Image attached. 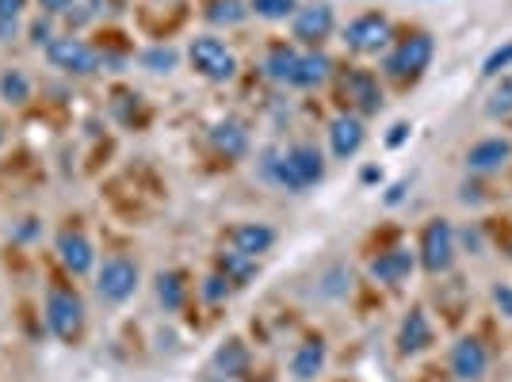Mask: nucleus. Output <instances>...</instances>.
Masks as SVG:
<instances>
[{
	"label": "nucleus",
	"instance_id": "31",
	"mask_svg": "<svg viewBox=\"0 0 512 382\" xmlns=\"http://www.w3.org/2000/svg\"><path fill=\"white\" fill-rule=\"evenodd\" d=\"M88 12L92 20H115L127 12V0H88Z\"/></svg>",
	"mask_w": 512,
	"mask_h": 382
},
{
	"label": "nucleus",
	"instance_id": "18",
	"mask_svg": "<svg viewBox=\"0 0 512 382\" xmlns=\"http://www.w3.org/2000/svg\"><path fill=\"white\" fill-rule=\"evenodd\" d=\"M432 344V321L425 310H409L402 325H398V352L402 356H417Z\"/></svg>",
	"mask_w": 512,
	"mask_h": 382
},
{
	"label": "nucleus",
	"instance_id": "3",
	"mask_svg": "<svg viewBox=\"0 0 512 382\" xmlns=\"http://www.w3.org/2000/svg\"><path fill=\"white\" fill-rule=\"evenodd\" d=\"M432 54H436V43L428 31H413L406 39H398V46L383 58V73L394 77V81H417L432 65Z\"/></svg>",
	"mask_w": 512,
	"mask_h": 382
},
{
	"label": "nucleus",
	"instance_id": "19",
	"mask_svg": "<svg viewBox=\"0 0 512 382\" xmlns=\"http://www.w3.org/2000/svg\"><path fill=\"white\" fill-rule=\"evenodd\" d=\"M325 371V340L310 337L291 352V375L299 382H314Z\"/></svg>",
	"mask_w": 512,
	"mask_h": 382
},
{
	"label": "nucleus",
	"instance_id": "2",
	"mask_svg": "<svg viewBox=\"0 0 512 382\" xmlns=\"http://www.w3.org/2000/svg\"><path fill=\"white\" fill-rule=\"evenodd\" d=\"M43 318H46V329L62 340V344H77L88 321L85 298L77 295L73 287H50L43 302Z\"/></svg>",
	"mask_w": 512,
	"mask_h": 382
},
{
	"label": "nucleus",
	"instance_id": "34",
	"mask_svg": "<svg viewBox=\"0 0 512 382\" xmlns=\"http://www.w3.org/2000/svg\"><path fill=\"white\" fill-rule=\"evenodd\" d=\"M27 0H0V23H20Z\"/></svg>",
	"mask_w": 512,
	"mask_h": 382
},
{
	"label": "nucleus",
	"instance_id": "14",
	"mask_svg": "<svg viewBox=\"0 0 512 382\" xmlns=\"http://www.w3.org/2000/svg\"><path fill=\"white\" fill-rule=\"evenodd\" d=\"M512 161V142L509 138H482L467 149V169L478 172V176H490V172H501Z\"/></svg>",
	"mask_w": 512,
	"mask_h": 382
},
{
	"label": "nucleus",
	"instance_id": "27",
	"mask_svg": "<svg viewBox=\"0 0 512 382\" xmlns=\"http://www.w3.org/2000/svg\"><path fill=\"white\" fill-rule=\"evenodd\" d=\"M138 62H142V69H150V73H172L176 62H180V54H176L172 46L157 43V46H146V50L138 54Z\"/></svg>",
	"mask_w": 512,
	"mask_h": 382
},
{
	"label": "nucleus",
	"instance_id": "38",
	"mask_svg": "<svg viewBox=\"0 0 512 382\" xmlns=\"http://www.w3.org/2000/svg\"><path fill=\"white\" fill-rule=\"evenodd\" d=\"M35 234H39V218H23V226L16 230V237H20V241H31Z\"/></svg>",
	"mask_w": 512,
	"mask_h": 382
},
{
	"label": "nucleus",
	"instance_id": "42",
	"mask_svg": "<svg viewBox=\"0 0 512 382\" xmlns=\"http://www.w3.org/2000/svg\"><path fill=\"white\" fill-rule=\"evenodd\" d=\"M0 142H4V123H0Z\"/></svg>",
	"mask_w": 512,
	"mask_h": 382
},
{
	"label": "nucleus",
	"instance_id": "1",
	"mask_svg": "<svg viewBox=\"0 0 512 382\" xmlns=\"http://www.w3.org/2000/svg\"><path fill=\"white\" fill-rule=\"evenodd\" d=\"M260 176L302 195V191H310L314 184L325 180V157L314 146H291L287 153L264 149L260 153Z\"/></svg>",
	"mask_w": 512,
	"mask_h": 382
},
{
	"label": "nucleus",
	"instance_id": "41",
	"mask_svg": "<svg viewBox=\"0 0 512 382\" xmlns=\"http://www.w3.org/2000/svg\"><path fill=\"white\" fill-rule=\"evenodd\" d=\"M463 241H467V245L474 249V253L482 249V234H478V230H467V234H463Z\"/></svg>",
	"mask_w": 512,
	"mask_h": 382
},
{
	"label": "nucleus",
	"instance_id": "32",
	"mask_svg": "<svg viewBox=\"0 0 512 382\" xmlns=\"http://www.w3.org/2000/svg\"><path fill=\"white\" fill-rule=\"evenodd\" d=\"M512 65V43H505V46H497L490 58L482 62V77H497L501 69H509Z\"/></svg>",
	"mask_w": 512,
	"mask_h": 382
},
{
	"label": "nucleus",
	"instance_id": "29",
	"mask_svg": "<svg viewBox=\"0 0 512 382\" xmlns=\"http://www.w3.org/2000/svg\"><path fill=\"white\" fill-rule=\"evenodd\" d=\"M486 115H490V119H509L512 115V77H501V85L490 92Z\"/></svg>",
	"mask_w": 512,
	"mask_h": 382
},
{
	"label": "nucleus",
	"instance_id": "36",
	"mask_svg": "<svg viewBox=\"0 0 512 382\" xmlns=\"http://www.w3.org/2000/svg\"><path fill=\"white\" fill-rule=\"evenodd\" d=\"M39 8H43V16H65L73 8V0H39Z\"/></svg>",
	"mask_w": 512,
	"mask_h": 382
},
{
	"label": "nucleus",
	"instance_id": "23",
	"mask_svg": "<svg viewBox=\"0 0 512 382\" xmlns=\"http://www.w3.org/2000/svg\"><path fill=\"white\" fill-rule=\"evenodd\" d=\"M214 367H218V375H222V379L245 375V371H249V348H245L237 337H230L226 344H218V352H214Z\"/></svg>",
	"mask_w": 512,
	"mask_h": 382
},
{
	"label": "nucleus",
	"instance_id": "39",
	"mask_svg": "<svg viewBox=\"0 0 512 382\" xmlns=\"http://www.w3.org/2000/svg\"><path fill=\"white\" fill-rule=\"evenodd\" d=\"M478 191H482V188H474V184H463V195H459V199H463V203H478V199H482Z\"/></svg>",
	"mask_w": 512,
	"mask_h": 382
},
{
	"label": "nucleus",
	"instance_id": "28",
	"mask_svg": "<svg viewBox=\"0 0 512 382\" xmlns=\"http://www.w3.org/2000/svg\"><path fill=\"white\" fill-rule=\"evenodd\" d=\"M249 12L268 23L291 20L299 12V0H249Z\"/></svg>",
	"mask_w": 512,
	"mask_h": 382
},
{
	"label": "nucleus",
	"instance_id": "37",
	"mask_svg": "<svg viewBox=\"0 0 512 382\" xmlns=\"http://www.w3.org/2000/svg\"><path fill=\"white\" fill-rule=\"evenodd\" d=\"M406 138H409V123H394V127H390V134H386V146L398 149Z\"/></svg>",
	"mask_w": 512,
	"mask_h": 382
},
{
	"label": "nucleus",
	"instance_id": "5",
	"mask_svg": "<svg viewBox=\"0 0 512 382\" xmlns=\"http://www.w3.org/2000/svg\"><path fill=\"white\" fill-rule=\"evenodd\" d=\"M46 62L54 65L65 77H92L100 69V50L92 43H85L81 35H54L46 46Z\"/></svg>",
	"mask_w": 512,
	"mask_h": 382
},
{
	"label": "nucleus",
	"instance_id": "11",
	"mask_svg": "<svg viewBox=\"0 0 512 382\" xmlns=\"http://www.w3.org/2000/svg\"><path fill=\"white\" fill-rule=\"evenodd\" d=\"M54 253L62 260V268L69 276H88V272H96V249H92V241H88L81 230H73V226H65L62 234L54 237Z\"/></svg>",
	"mask_w": 512,
	"mask_h": 382
},
{
	"label": "nucleus",
	"instance_id": "15",
	"mask_svg": "<svg viewBox=\"0 0 512 382\" xmlns=\"http://www.w3.org/2000/svg\"><path fill=\"white\" fill-rule=\"evenodd\" d=\"M276 230L268 226V222H241V226H234L230 234H226V245L230 249H237V253H245V256H260L264 253H272V245H276Z\"/></svg>",
	"mask_w": 512,
	"mask_h": 382
},
{
	"label": "nucleus",
	"instance_id": "24",
	"mask_svg": "<svg viewBox=\"0 0 512 382\" xmlns=\"http://www.w3.org/2000/svg\"><path fill=\"white\" fill-rule=\"evenodd\" d=\"M153 287H157V302L176 314L184 302H188V276L184 272H161V276L153 279Z\"/></svg>",
	"mask_w": 512,
	"mask_h": 382
},
{
	"label": "nucleus",
	"instance_id": "13",
	"mask_svg": "<svg viewBox=\"0 0 512 382\" xmlns=\"http://www.w3.org/2000/svg\"><path fill=\"white\" fill-rule=\"evenodd\" d=\"M363 138H367L363 119L360 115H352V111H344V115H337V119L329 123V149H333V157H337V161L356 157V153L363 149Z\"/></svg>",
	"mask_w": 512,
	"mask_h": 382
},
{
	"label": "nucleus",
	"instance_id": "33",
	"mask_svg": "<svg viewBox=\"0 0 512 382\" xmlns=\"http://www.w3.org/2000/svg\"><path fill=\"white\" fill-rule=\"evenodd\" d=\"M490 298H493V306H497L505 318H512V287H509V283H493Z\"/></svg>",
	"mask_w": 512,
	"mask_h": 382
},
{
	"label": "nucleus",
	"instance_id": "16",
	"mask_svg": "<svg viewBox=\"0 0 512 382\" xmlns=\"http://www.w3.org/2000/svg\"><path fill=\"white\" fill-rule=\"evenodd\" d=\"M413 268H417V253H409V249H386V253H379L367 264L371 279H379L386 287L406 283V279L413 276Z\"/></svg>",
	"mask_w": 512,
	"mask_h": 382
},
{
	"label": "nucleus",
	"instance_id": "25",
	"mask_svg": "<svg viewBox=\"0 0 512 382\" xmlns=\"http://www.w3.org/2000/svg\"><path fill=\"white\" fill-rule=\"evenodd\" d=\"M203 16L218 27H234V23L249 20L253 12H249V4L245 0H207V8H203Z\"/></svg>",
	"mask_w": 512,
	"mask_h": 382
},
{
	"label": "nucleus",
	"instance_id": "26",
	"mask_svg": "<svg viewBox=\"0 0 512 382\" xmlns=\"http://www.w3.org/2000/svg\"><path fill=\"white\" fill-rule=\"evenodd\" d=\"M0 100L12 107H23L31 100V77L23 69H4L0 73Z\"/></svg>",
	"mask_w": 512,
	"mask_h": 382
},
{
	"label": "nucleus",
	"instance_id": "30",
	"mask_svg": "<svg viewBox=\"0 0 512 382\" xmlns=\"http://www.w3.org/2000/svg\"><path fill=\"white\" fill-rule=\"evenodd\" d=\"M230 291H234V283L222 276V272H214V276H207L203 283H199V295L207 298V302H226Z\"/></svg>",
	"mask_w": 512,
	"mask_h": 382
},
{
	"label": "nucleus",
	"instance_id": "20",
	"mask_svg": "<svg viewBox=\"0 0 512 382\" xmlns=\"http://www.w3.org/2000/svg\"><path fill=\"white\" fill-rule=\"evenodd\" d=\"M329 73H333L329 54H325V50H306V54H299V65H295L291 85L295 88H318V85L329 81Z\"/></svg>",
	"mask_w": 512,
	"mask_h": 382
},
{
	"label": "nucleus",
	"instance_id": "7",
	"mask_svg": "<svg viewBox=\"0 0 512 382\" xmlns=\"http://www.w3.org/2000/svg\"><path fill=\"white\" fill-rule=\"evenodd\" d=\"M138 283H142V272L130 256H107L104 264H96V295L111 306H123L127 298H134Z\"/></svg>",
	"mask_w": 512,
	"mask_h": 382
},
{
	"label": "nucleus",
	"instance_id": "22",
	"mask_svg": "<svg viewBox=\"0 0 512 382\" xmlns=\"http://www.w3.org/2000/svg\"><path fill=\"white\" fill-rule=\"evenodd\" d=\"M214 268L230 279L234 287H245V283L256 276V268H260V264H256V256H245V253H237V249H230V245H226L222 253L214 256Z\"/></svg>",
	"mask_w": 512,
	"mask_h": 382
},
{
	"label": "nucleus",
	"instance_id": "8",
	"mask_svg": "<svg viewBox=\"0 0 512 382\" xmlns=\"http://www.w3.org/2000/svg\"><path fill=\"white\" fill-rule=\"evenodd\" d=\"M337 31V12L329 0H314V4H299V12L291 16V35L295 43L321 50V43Z\"/></svg>",
	"mask_w": 512,
	"mask_h": 382
},
{
	"label": "nucleus",
	"instance_id": "17",
	"mask_svg": "<svg viewBox=\"0 0 512 382\" xmlns=\"http://www.w3.org/2000/svg\"><path fill=\"white\" fill-rule=\"evenodd\" d=\"M211 146L218 157L237 161V157L249 153V130H245V123H237V119H222V123L211 127Z\"/></svg>",
	"mask_w": 512,
	"mask_h": 382
},
{
	"label": "nucleus",
	"instance_id": "12",
	"mask_svg": "<svg viewBox=\"0 0 512 382\" xmlns=\"http://www.w3.org/2000/svg\"><path fill=\"white\" fill-rule=\"evenodd\" d=\"M490 367V352L478 337H459L451 344V375L463 382H478Z\"/></svg>",
	"mask_w": 512,
	"mask_h": 382
},
{
	"label": "nucleus",
	"instance_id": "4",
	"mask_svg": "<svg viewBox=\"0 0 512 382\" xmlns=\"http://www.w3.org/2000/svg\"><path fill=\"white\" fill-rule=\"evenodd\" d=\"M459 253V234L448 218H432L421 230V245H417V264L425 268L428 276H444Z\"/></svg>",
	"mask_w": 512,
	"mask_h": 382
},
{
	"label": "nucleus",
	"instance_id": "6",
	"mask_svg": "<svg viewBox=\"0 0 512 382\" xmlns=\"http://www.w3.org/2000/svg\"><path fill=\"white\" fill-rule=\"evenodd\" d=\"M188 62H192V69L203 77V81H214V85L234 81V73H237L234 50L222 43V39H214V35H199V39H192V46H188Z\"/></svg>",
	"mask_w": 512,
	"mask_h": 382
},
{
	"label": "nucleus",
	"instance_id": "35",
	"mask_svg": "<svg viewBox=\"0 0 512 382\" xmlns=\"http://www.w3.org/2000/svg\"><path fill=\"white\" fill-rule=\"evenodd\" d=\"M50 39H54V31H50V20H39L35 27H31V43L35 46H50Z\"/></svg>",
	"mask_w": 512,
	"mask_h": 382
},
{
	"label": "nucleus",
	"instance_id": "43",
	"mask_svg": "<svg viewBox=\"0 0 512 382\" xmlns=\"http://www.w3.org/2000/svg\"><path fill=\"white\" fill-rule=\"evenodd\" d=\"M214 382H230V379H214Z\"/></svg>",
	"mask_w": 512,
	"mask_h": 382
},
{
	"label": "nucleus",
	"instance_id": "21",
	"mask_svg": "<svg viewBox=\"0 0 512 382\" xmlns=\"http://www.w3.org/2000/svg\"><path fill=\"white\" fill-rule=\"evenodd\" d=\"M295 65H299V50H295L291 43L268 46V54H264V77L276 81V85H291Z\"/></svg>",
	"mask_w": 512,
	"mask_h": 382
},
{
	"label": "nucleus",
	"instance_id": "10",
	"mask_svg": "<svg viewBox=\"0 0 512 382\" xmlns=\"http://www.w3.org/2000/svg\"><path fill=\"white\" fill-rule=\"evenodd\" d=\"M344 46L352 54H379L390 46V20L383 12H363L344 27Z\"/></svg>",
	"mask_w": 512,
	"mask_h": 382
},
{
	"label": "nucleus",
	"instance_id": "40",
	"mask_svg": "<svg viewBox=\"0 0 512 382\" xmlns=\"http://www.w3.org/2000/svg\"><path fill=\"white\" fill-rule=\"evenodd\" d=\"M16 31H20V23H0V43H8Z\"/></svg>",
	"mask_w": 512,
	"mask_h": 382
},
{
	"label": "nucleus",
	"instance_id": "9",
	"mask_svg": "<svg viewBox=\"0 0 512 382\" xmlns=\"http://www.w3.org/2000/svg\"><path fill=\"white\" fill-rule=\"evenodd\" d=\"M341 100L348 104L352 115L367 119V115L383 111V88H379V81L367 69H348L341 77Z\"/></svg>",
	"mask_w": 512,
	"mask_h": 382
}]
</instances>
